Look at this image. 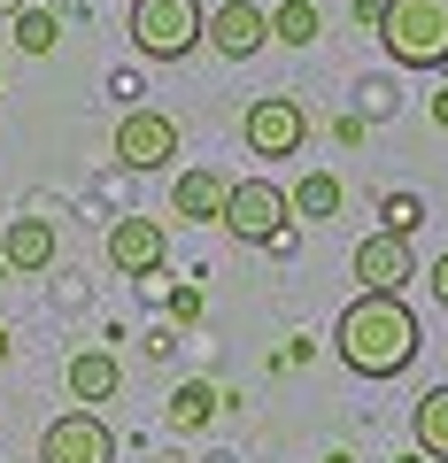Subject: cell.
I'll use <instances>...</instances> for the list:
<instances>
[{
  "mask_svg": "<svg viewBox=\"0 0 448 463\" xmlns=\"http://www.w3.org/2000/svg\"><path fill=\"white\" fill-rule=\"evenodd\" d=\"M0 286H8V263H0Z\"/></svg>",
  "mask_w": 448,
  "mask_h": 463,
  "instance_id": "27",
  "label": "cell"
},
{
  "mask_svg": "<svg viewBox=\"0 0 448 463\" xmlns=\"http://www.w3.org/2000/svg\"><path fill=\"white\" fill-rule=\"evenodd\" d=\"M0 263H8V279H39L54 263V224L47 216H16L0 232Z\"/></svg>",
  "mask_w": 448,
  "mask_h": 463,
  "instance_id": "11",
  "label": "cell"
},
{
  "mask_svg": "<svg viewBox=\"0 0 448 463\" xmlns=\"http://www.w3.org/2000/svg\"><path fill=\"white\" fill-rule=\"evenodd\" d=\"M410 440H417V456H425V463H448V386H425V394H417Z\"/></svg>",
  "mask_w": 448,
  "mask_h": 463,
  "instance_id": "14",
  "label": "cell"
},
{
  "mask_svg": "<svg viewBox=\"0 0 448 463\" xmlns=\"http://www.w3.org/2000/svg\"><path fill=\"white\" fill-rule=\"evenodd\" d=\"M340 178H332V170H301L294 178V194H286V209L294 216H310V224H325V216H340Z\"/></svg>",
  "mask_w": 448,
  "mask_h": 463,
  "instance_id": "15",
  "label": "cell"
},
{
  "mask_svg": "<svg viewBox=\"0 0 448 463\" xmlns=\"http://www.w3.org/2000/svg\"><path fill=\"white\" fill-rule=\"evenodd\" d=\"M170 317H178V325H194V317H201V294H194V286H178V294H170Z\"/></svg>",
  "mask_w": 448,
  "mask_h": 463,
  "instance_id": "21",
  "label": "cell"
},
{
  "mask_svg": "<svg viewBox=\"0 0 448 463\" xmlns=\"http://www.w3.org/2000/svg\"><path fill=\"white\" fill-rule=\"evenodd\" d=\"M0 364H8V332H0Z\"/></svg>",
  "mask_w": 448,
  "mask_h": 463,
  "instance_id": "26",
  "label": "cell"
},
{
  "mask_svg": "<svg viewBox=\"0 0 448 463\" xmlns=\"http://www.w3.org/2000/svg\"><path fill=\"white\" fill-rule=\"evenodd\" d=\"M163 417H170V432H201V425L216 417V386H209V379H186L178 394H170Z\"/></svg>",
  "mask_w": 448,
  "mask_h": 463,
  "instance_id": "16",
  "label": "cell"
},
{
  "mask_svg": "<svg viewBox=\"0 0 448 463\" xmlns=\"http://www.w3.org/2000/svg\"><path fill=\"white\" fill-rule=\"evenodd\" d=\"M425 279H433V301L448 309V255H433V270H425Z\"/></svg>",
  "mask_w": 448,
  "mask_h": 463,
  "instance_id": "23",
  "label": "cell"
},
{
  "mask_svg": "<svg viewBox=\"0 0 448 463\" xmlns=\"http://www.w3.org/2000/svg\"><path fill=\"white\" fill-rule=\"evenodd\" d=\"M379 216H386L379 232H402V240H410V232L425 224V201H417V194H379Z\"/></svg>",
  "mask_w": 448,
  "mask_h": 463,
  "instance_id": "19",
  "label": "cell"
},
{
  "mask_svg": "<svg viewBox=\"0 0 448 463\" xmlns=\"http://www.w3.org/2000/svg\"><path fill=\"white\" fill-rule=\"evenodd\" d=\"M201 47H216L224 62L263 54V47H271V8H255V0H216L209 24H201Z\"/></svg>",
  "mask_w": 448,
  "mask_h": 463,
  "instance_id": "8",
  "label": "cell"
},
{
  "mask_svg": "<svg viewBox=\"0 0 448 463\" xmlns=\"http://www.w3.org/2000/svg\"><path fill=\"white\" fill-rule=\"evenodd\" d=\"M54 39H62V24H54L47 8H24L16 16V47L24 54H54Z\"/></svg>",
  "mask_w": 448,
  "mask_h": 463,
  "instance_id": "18",
  "label": "cell"
},
{
  "mask_svg": "<svg viewBox=\"0 0 448 463\" xmlns=\"http://www.w3.org/2000/svg\"><path fill=\"white\" fill-rule=\"evenodd\" d=\"M379 47L402 70H441L448 62V0H386Z\"/></svg>",
  "mask_w": 448,
  "mask_h": 463,
  "instance_id": "2",
  "label": "cell"
},
{
  "mask_svg": "<svg viewBox=\"0 0 448 463\" xmlns=\"http://www.w3.org/2000/svg\"><path fill=\"white\" fill-rule=\"evenodd\" d=\"M379 16H386V0H356V24H371V32H379Z\"/></svg>",
  "mask_w": 448,
  "mask_h": 463,
  "instance_id": "24",
  "label": "cell"
},
{
  "mask_svg": "<svg viewBox=\"0 0 448 463\" xmlns=\"http://www.w3.org/2000/svg\"><path fill=\"white\" fill-rule=\"evenodd\" d=\"M240 139H248V155H263V163L301 155V139H310V109H301L294 93H255L248 116H240Z\"/></svg>",
  "mask_w": 448,
  "mask_h": 463,
  "instance_id": "5",
  "label": "cell"
},
{
  "mask_svg": "<svg viewBox=\"0 0 448 463\" xmlns=\"http://www.w3.org/2000/svg\"><path fill=\"white\" fill-rule=\"evenodd\" d=\"M62 386H70V402H78V410H93V402H117L124 364L109 355V347H78V355H70V371H62Z\"/></svg>",
  "mask_w": 448,
  "mask_h": 463,
  "instance_id": "12",
  "label": "cell"
},
{
  "mask_svg": "<svg viewBox=\"0 0 448 463\" xmlns=\"http://www.w3.org/2000/svg\"><path fill=\"white\" fill-rule=\"evenodd\" d=\"M286 194L271 178H233V194H224V216L216 224L233 232L240 248H279V232H286Z\"/></svg>",
  "mask_w": 448,
  "mask_h": 463,
  "instance_id": "4",
  "label": "cell"
},
{
  "mask_svg": "<svg viewBox=\"0 0 448 463\" xmlns=\"http://www.w3.org/2000/svg\"><path fill=\"white\" fill-rule=\"evenodd\" d=\"M402 463H425V456H402Z\"/></svg>",
  "mask_w": 448,
  "mask_h": 463,
  "instance_id": "28",
  "label": "cell"
},
{
  "mask_svg": "<svg viewBox=\"0 0 448 463\" xmlns=\"http://www.w3.org/2000/svg\"><path fill=\"white\" fill-rule=\"evenodd\" d=\"M109 93H117L124 109H139V78H132V70H117V78H109Z\"/></svg>",
  "mask_w": 448,
  "mask_h": 463,
  "instance_id": "22",
  "label": "cell"
},
{
  "mask_svg": "<svg viewBox=\"0 0 448 463\" xmlns=\"http://www.w3.org/2000/svg\"><path fill=\"white\" fill-rule=\"evenodd\" d=\"M417 347H425V332H417V309L402 294H356L332 325V355L356 379H402L417 364Z\"/></svg>",
  "mask_w": 448,
  "mask_h": 463,
  "instance_id": "1",
  "label": "cell"
},
{
  "mask_svg": "<svg viewBox=\"0 0 448 463\" xmlns=\"http://www.w3.org/2000/svg\"><path fill=\"white\" fill-rule=\"evenodd\" d=\"M224 194H233L224 170H178V185H170V216H186V224H216V216H224Z\"/></svg>",
  "mask_w": 448,
  "mask_h": 463,
  "instance_id": "13",
  "label": "cell"
},
{
  "mask_svg": "<svg viewBox=\"0 0 448 463\" xmlns=\"http://www.w3.org/2000/svg\"><path fill=\"white\" fill-rule=\"evenodd\" d=\"M433 124H441V132H448V85H441V93H433Z\"/></svg>",
  "mask_w": 448,
  "mask_h": 463,
  "instance_id": "25",
  "label": "cell"
},
{
  "mask_svg": "<svg viewBox=\"0 0 448 463\" xmlns=\"http://www.w3.org/2000/svg\"><path fill=\"white\" fill-rule=\"evenodd\" d=\"M356 93H364V116H386V109H395V85H386V78H364Z\"/></svg>",
  "mask_w": 448,
  "mask_h": 463,
  "instance_id": "20",
  "label": "cell"
},
{
  "mask_svg": "<svg viewBox=\"0 0 448 463\" xmlns=\"http://www.w3.org/2000/svg\"><path fill=\"white\" fill-rule=\"evenodd\" d=\"M39 463H117V432L100 410H62L39 432Z\"/></svg>",
  "mask_w": 448,
  "mask_h": 463,
  "instance_id": "6",
  "label": "cell"
},
{
  "mask_svg": "<svg viewBox=\"0 0 448 463\" xmlns=\"http://www.w3.org/2000/svg\"><path fill=\"white\" fill-rule=\"evenodd\" d=\"M317 32H325L317 0H279L271 8V39H286V47H317Z\"/></svg>",
  "mask_w": 448,
  "mask_h": 463,
  "instance_id": "17",
  "label": "cell"
},
{
  "mask_svg": "<svg viewBox=\"0 0 448 463\" xmlns=\"http://www.w3.org/2000/svg\"><path fill=\"white\" fill-rule=\"evenodd\" d=\"M201 24H209V8L201 0H132V47L139 62H186V54L201 47Z\"/></svg>",
  "mask_w": 448,
  "mask_h": 463,
  "instance_id": "3",
  "label": "cell"
},
{
  "mask_svg": "<svg viewBox=\"0 0 448 463\" xmlns=\"http://www.w3.org/2000/svg\"><path fill=\"white\" fill-rule=\"evenodd\" d=\"M163 263H170L163 216H117V224H109V270H117V279H155Z\"/></svg>",
  "mask_w": 448,
  "mask_h": 463,
  "instance_id": "9",
  "label": "cell"
},
{
  "mask_svg": "<svg viewBox=\"0 0 448 463\" xmlns=\"http://www.w3.org/2000/svg\"><path fill=\"white\" fill-rule=\"evenodd\" d=\"M356 286L364 294H402V286L417 279V255H410V240L402 232H371V240H356Z\"/></svg>",
  "mask_w": 448,
  "mask_h": 463,
  "instance_id": "10",
  "label": "cell"
},
{
  "mask_svg": "<svg viewBox=\"0 0 448 463\" xmlns=\"http://www.w3.org/2000/svg\"><path fill=\"white\" fill-rule=\"evenodd\" d=\"M109 147H117L124 170H170V155H178V124H170L163 109H124Z\"/></svg>",
  "mask_w": 448,
  "mask_h": 463,
  "instance_id": "7",
  "label": "cell"
}]
</instances>
